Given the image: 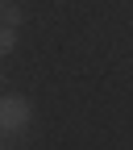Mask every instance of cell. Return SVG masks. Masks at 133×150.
I'll list each match as a JSON object with an SVG mask.
<instances>
[{
	"mask_svg": "<svg viewBox=\"0 0 133 150\" xmlns=\"http://www.w3.org/2000/svg\"><path fill=\"white\" fill-rule=\"evenodd\" d=\"M33 121V104L25 96H0V134H21Z\"/></svg>",
	"mask_w": 133,
	"mask_h": 150,
	"instance_id": "obj_1",
	"label": "cell"
},
{
	"mask_svg": "<svg viewBox=\"0 0 133 150\" xmlns=\"http://www.w3.org/2000/svg\"><path fill=\"white\" fill-rule=\"evenodd\" d=\"M13 50H17V29L13 25H0V59L13 54Z\"/></svg>",
	"mask_w": 133,
	"mask_h": 150,
	"instance_id": "obj_2",
	"label": "cell"
},
{
	"mask_svg": "<svg viewBox=\"0 0 133 150\" xmlns=\"http://www.w3.org/2000/svg\"><path fill=\"white\" fill-rule=\"evenodd\" d=\"M21 17H25V13L17 8V4H4V13H0V25H13V29H17V25H21Z\"/></svg>",
	"mask_w": 133,
	"mask_h": 150,
	"instance_id": "obj_3",
	"label": "cell"
},
{
	"mask_svg": "<svg viewBox=\"0 0 133 150\" xmlns=\"http://www.w3.org/2000/svg\"><path fill=\"white\" fill-rule=\"evenodd\" d=\"M0 13H4V0H0Z\"/></svg>",
	"mask_w": 133,
	"mask_h": 150,
	"instance_id": "obj_4",
	"label": "cell"
},
{
	"mask_svg": "<svg viewBox=\"0 0 133 150\" xmlns=\"http://www.w3.org/2000/svg\"><path fill=\"white\" fill-rule=\"evenodd\" d=\"M0 138H4V134H0ZM0 146H4V142H0Z\"/></svg>",
	"mask_w": 133,
	"mask_h": 150,
	"instance_id": "obj_5",
	"label": "cell"
},
{
	"mask_svg": "<svg viewBox=\"0 0 133 150\" xmlns=\"http://www.w3.org/2000/svg\"><path fill=\"white\" fill-rule=\"evenodd\" d=\"M0 79H4V75H0Z\"/></svg>",
	"mask_w": 133,
	"mask_h": 150,
	"instance_id": "obj_6",
	"label": "cell"
}]
</instances>
